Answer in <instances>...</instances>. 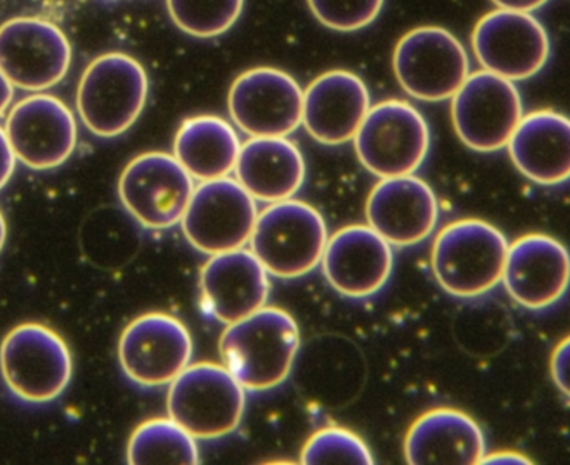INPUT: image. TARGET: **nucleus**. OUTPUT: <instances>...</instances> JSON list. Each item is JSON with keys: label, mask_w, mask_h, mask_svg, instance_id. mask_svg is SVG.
<instances>
[{"label": "nucleus", "mask_w": 570, "mask_h": 465, "mask_svg": "<svg viewBox=\"0 0 570 465\" xmlns=\"http://www.w3.org/2000/svg\"><path fill=\"white\" fill-rule=\"evenodd\" d=\"M301 347V333L291 314L263 307L230 324L219 340L220 359L244 389L263 393L283 384Z\"/></svg>", "instance_id": "1"}, {"label": "nucleus", "mask_w": 570, "mask_h": 465, "mask_svg": "<svg viewBox=\"0 0 570 465\" xmlns=\"http://www.w3.org/2000/svg\"><path fill=\"white\" fill-rule=\"evenodd\" d=\"M509 246L504 234L485 220H455L435 237L432 273L451 296L479 299L502 283Z\"/></svg>", "instance_id": "2"}, {"label": "nucleus", "mask_w": 570, "mask_h": 465, "mask_svg": "<svg viewBox=\"0 0 570 465\" xmlns=\"http://www.w3.org/2000/svg\"><path fill=\"white\" fill-rule=\"evenodd\" d=\"M147 96L149 79L139 60L127 53H104L80 77L77 110L94 136L112 139L137 122Z\"/></svg>", "instance_id": "3"}, {"label": "nucleus", "mask_w": 570, "mask_h": 465, "mask_svg": "<svg viewBox=\"0 0 570 465\" xmlns=\"http://www.w3.org/2000/svg\"><path fill=\"white\" fill-rule=\"evenodd\" d=\"M244 410L246 389L224 364H189L167 394L170 419L196 439L229 436L239 427Z\"/></svg>", "instance_id": "4"}, {"label": "nucleus", "mask_w": 570, "mask_h": 465, "mask_svg": "<svg viewBox=\"0 0 570 465\" xmlns=\"http://www.w3.org/2000/svg\"><path fill=\"white\" fill-rule=\"evenodd\" d=\"M327 240V226L318 210L287 199L259 214L249 244L271 276L295 279L322 263Z\"/></svg>", "instance_id": "5"}, {"label": "nucleus", "mask_w": 570, "mask_h": 465, "mask_svg": "<svg viewBox=\"0 0 570 465\" xmlns=\"http://www.w3.org/2000/svg\"><path fill=\"white\" fill-rule=\"evenodd\" d=\"M72 370L66 340L42 324H20L0 344L3 383L23 403H52L69 386Z\"/></svg>", "instance_id": "6"}, {"label": "nucleus", "mask_w": 570, "mask_h": 465, "mask_svg": "<svg viewBox=\"0 0 570 465\" xmlns=\"http://www.w3.org/2000/svg\"><path fill=\"white\" fill-rule=\"evenodd\" d=\"M362 166L381 177L411 176L431 149V129L421 112L405 100H384L368 109L354 137Z\"/></svg>", "instance_id": "7"}, {"label": "nucleus", "mask_w": 570, "mask_h": 465, "mask_svg": "<svg viewBox=\"0 0 570 465\" xmlns=\"http://www.w3.org/2000/svg\"><path fill=\"white\" fill-rule=\"evenodd\" d=\"M452 123L461 142L479 154L505 149L524 117L522 97L512 80L482 69L469 73L452 97Z\"/></svg>", "instance_id": "8"}, {"label": "nucleus", "mask_w": 570, "mask_h": 465, "mask_svg": "<svg viewBox=\"0 0 570 465\" xmlns=\"http://www.w3.org/2000/svg\"><path fill=\"white\" fill-rule=\"evenodd\" d=\"M392 67L405 93L424 102L452 99L471 73L461 40L435 26L405 33L395 46Z\"/></svg>", "instance_id": "9"}, {"label": "nucleus", "mask_w": 570, "mask_h": 465, "mask_svg": "<svg viewBox=\"0 0 570 465\" xmlns=\"http://www.w3.org/2000/svg\"><path fill=\"white\" fill-rule=\"evenodd\" d=\"M256 199L239 180H204L184 214L183 230L190 246L207 256L244 249L256 227Z\"/></svg>", "instance_id": "10"}, {"label": "nucleus", "mask_w": 570, "mask_h": 465, "mask_svg": "<svg viewBox=\"0 0 570 465\" xmlns=\"http://www.w3.org/2000/svg\"><path fill=\"white\" fill-rule=\"evenodd\" d=\"M193 179L176 156L142 154L120 174V202L146 229H170L183 220L193 199Z\"/></svg>", "instance_id": "11"}, {"label": "nucleus", "mask_w": 570, "mask_h": 465, "mask_svg": "<svg viewBox=\"0 0 570 465\" xmlns=\"http://www.w3.org/2000/svg\"><path fill=\"white\" fill-rule=\"evenodd\" d=\"M472 49L485 70L518 82L544 69L551 56V39L532 12L498 9L475 23Z\"/></svg>", "instance_id": "12"}, {"label": "nucleus", "mask_w": 570, "mask_h": 465, "mask_svg": "<svg viewBox=\"0 0 570 465\" xmlns=\"http://www.w3.org/2000/svg\"><path fill=\"white\" fill-rule=\"evenodd\" d=\"M72 47L66 33L39 17H16L0 26V69L13 87L42 92L69 72Z\"/></svg>", "instance_id": "13"}, {"label": "nucleus", "mask_w": 570, "mask_h": 465, "mask_svg": "<svg viewBox=\"0 0 570 465\" xmlns=\"http://www.w3.org/2000/svg\"><path fill=\"white\" fill-rule=\"evenodd\" d=\"M194 344L187 327L163 313L144 314L124 329L119 363L140 387L173 383L193 360Z\"/></svg>", "instance_id": "14"}, {"label": "nucleus", "mask_w": 570, "mask_h": 465, "mask_svg": "<svg viewBox=\"0 0 570 465\" xmlns=\"http://www.w3.org/2000/svg\"><path fill=\"white\" fill-rule=\"evenodd\" d=\"M3 130L17 160L33 170L62 166L77 146L72 110L49 93L37 92L17 102Z\"/></svg>", "instance_id": "15"}, {"label": "nucleus", "mask_w": 570, "mask_h": 465, "mask_svg": "<svg viewBox=\"0 0 570 465\" xmlns=\"http://www.w3.org/2000/svg\"><path fill=\"white\" fill-rule=\"evenodd\" d=\"M302 107L297 80L273 67L247 70L230 87V117L250 137H287L302 123Z\"/></svg>", "instance_id": "16"}, {"label": "nucleus", "mask_w": 570, "mask_h": 465, "mask_svg": "<svg viewBox=\"0 0 570 465\" xmlns=\"http://www.w3.org/2000/svg\"><path fill=\"white\" fill-rule=\"evenodd\" d=\"M505 293L518 306L534 313L551 309L570 289V253L548 234H525L509 246Z\"/></svg>", "instance_id": "17"}, {"label": "nucleus", "mask_w": 570, "mask_h": 465, "mask_svg": "<svg viewBox=\"0 0 570 465\" xmlns=\"http://www.w3.org/2000/svg\"><path fill=\"white\" fill-rule=\"evenodd\" d=\"M269 294V273L253 250L237 249L210 256L200 273L204 313L226 326L266 307Z\"/></svg>", "instance_id": "18"}, {"label": "nucleus", "mask_w": 570, "mask_h": 465, "mask_svg": "<svg viewBox=\"0 0 570 465\" xmlns=\"http://www.w3.org/2000/svg\"><path fill=\"white\" fill-rule=\"evenodd\" d=\"M368 227L391 246L411 247L434 233L439 202L434 190L415 176L379 180L365 204Z\"/></svg>", "instance_id": "19"}, {"label": "nucleus", "mask_w": 570, "mask_h": 465, "mask_svg": "<svg viewBox=\"0 0 570 465\" xmlns=\"http://www.w3.org/2000/svg\"><path fill=\"white\" fill-rule=\"evenodd\" d=\"M394 266L392 246L368 226H348L325 246V279L342 296L365 299L387 284Z\"/></svg>", "instance_id": "20"}, {"label": "nucleus", "mask_w": 570, "mask_h": 465, "mask_svg": "<svg viewBox=\"0 0 570 465\" xmlns=\"http://www.w3.org/2000/svg\"><path fill=\"white\" fill-rule=\"evenodd\" d=\"M371 109L364 80L348 70H328L304 92L302 123L308 136L325 146L354 140Z\"/></svg>", "instance_id": "21"}, {"label": "nucleus", "mask_w": 570, "mask_h": 465, "mask_svg": "<svg viewBox=\"0 0 570 465\" xmlns=\"http://www.w3.org/2000/svg\"><path fill=\"white\" fill-rule=\"evenodd\" d=\"M515 169L538 186L570 180V119L551 109L525 113L508 146Z\"/></svg>", "instance_id": "22"}, {"label": "nucleus", "mask_w": 570, "mask_h": 465, "mask_svg": "<svg viewBox=\"0 0 570 465\" xmlns=\"http://www.w3.org/2000/svg\"><path fill=\"white\" fill-rule=\"evenodd\" d=\"M404 451L411 465H472L484 459L488 443L471 416L439 407L412 424Z\"/></svg>", "instance_id": "23"}, {"label": "nucleus", "mask_w": 570, "mask_h": 465, "mask_svg": "<svg viewBox=\"0 0 570 465\" xmlns=\"http://www.w3.org/2000/svg\"><path fill=\"white\" fill-rule=\"evenodd\" d=\"M236 174L254 199L281 202L291 199L304 184V157L285 137H253L240 147Z\"/></svg>", "instance_id": "24"}, {"label": "nucleus", "mask_w": 570, "mask_h": 465, "mask_svg": "<svg viewBox=\"0 0 570 465\" xmlns=\"http://www.w3.org/2000/svg\"><path fill=\"white\" fill-rule=\"evenodd\" d=\"M240 140L234 127L216 116L190 117L180 126L174 156L197 180L223 179L236 170Z\"/></svg>", "instance_id": "25"}, {"label": "nucleus", "mask_w": 570, "mask_h": 465, "mask_svg": "<svg viewBox=\"0 0 570 465\" xmlns=\"http://www.w3.org/2000/svg\"><path fill=\"white\" fill-rule=\"evenodd\" d=\"M199 461L196 437L170 417L140 424L127 446V463L132 465H196Z\"/></svg>", "instance_id": "26"}, {"label": "nucleus", "mask_w": 570, "mask_h": 465, "mask_svg": "<svg viewBox=\"0 0 570 465\" xmlns=\"http://www.w3.org/2000/svg\"><path fill=\"white\" fill-rule=\"evenodd\" d=\"M170 19L183 32L209 39L239 20L246 0H166Z\"/></svg>", "instance_id": "27"}, {"label": "nucleus", "mask_w": 570, "mask_h": 465, "mask_svg": "<svg viewBox=\"0 0 570 465\" xmlns=\"http://www.w3.org/2000/svg\"><path fill=\"white\" fill-rule=\"evenodd\" d=\"M305 465H371V451L361 437L341 427H325L315 433L301 454Z\"/></svg>", "instance_id": "28"}, {"label": "nucleus", "mask_w": 570, "mask_h": 465, "mask_svg": "<svg viewBox=\"0 0 570 465\" xmlns=\"http://www.w3.org/2000/svg\"><path fill=\"white\" fill-rule=\"evenodd\" d=\"M322 26L337 32H355L371 26L381 13L384 0H307Z\"/></svg>", "instance_id": "29"}, {"label": "nucleus", "mask_w": 570, "mask_h": 465, "mask_svg": "<svg viewBox=\"0 0 570 465\" xmlns=\"http://www.w3.org/2000/svg\"><path fill=\"white\" fill-rule=\"evenodd\" d=\"M551 376L556 387L570 399V336L562 339L552 353Z\"/></svg>", "instance_id": "30"}, {"label": "nucleus", "mask_w": 570, "mask_h": 465, "mask_svg": "<svg viewBox=\"0 0 570 465\" xmlns=\"http://www.w3.org/2000/svg\"><path fill=\"white\" fill-rule=\"evenodd\" d=\"M16 154L7 139L6 130L0 127V189L6 187L16 170Z\"/></svg>", "instance_id": "31"}, {"label": "nucleus", "mask_w": 570, "mask_h": 465, "mask_svg": "<svg viewBox=\"0 0 570 465\" xmlns=\"http://www.w3.org/2000/svg\"><path fill=\"white\" fill-rule=\"evenodd\" d=\"M548 2L549 0H492L499 9L521 10V12H534Z\"/></svg>", "instance_id": "32"}, {"label": "nucleus", "mask_w": 570, "mask_h": 465, "mask_svg": "<svg viewBox=\"0 0 570 465\" xmlns=\"http://www.w3.org/2000/svg\"><path fill=\"white\" fill-rule=\"evenodd\" d=\"M481 464H531V461L522 456V454L512 453V451H501V453L484 456Z\"/></svg>", "instance_id": "33"}, {"label": "nucleus", "mask_w": 570, "mask_h": 465, "mask_svg": "<svg viewBox=\"0 0 570 465\" xmlns=\"http://www.w3.org/2000/svg\"><path fill=\"white\" fill-rule=\"evenodd\" d=\"M13 99V83L10 82L9 77L0 69V116L9 109L10 102Z\"/></svg>", "instance_id": "34"}, {"label": "nucleus", "mask_w": 570, "mask_h": 465, "mask_svg": "<svg viewBox=\"0 0 570 465\" xmlns=\"http://www.w3.org/2000/svg\"><path fill=\"white\" fill-rule=\"evenodd\" d=\"M7 239V224L3 219L2 210H0V253H2L3 246H6Z\"/></svg>", "instance_id": "35"}]
</instances>
